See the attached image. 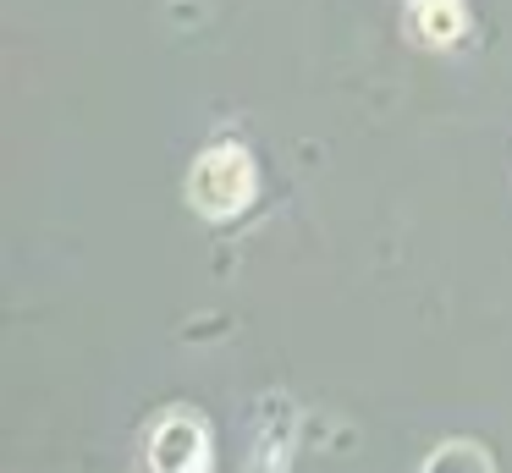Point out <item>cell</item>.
<instances>
[{
	"label": "cell",
	"instance_id": "cell-1",
	"mask_svg": "<svg viewBox=\"0 0 512 473\" xmlns=\"http://www.w3.org/2000/svg\"><path fill=\"white\" fill-rule=\"evenodd\" d=\"M254 198V160L243 143H210L188 171V204L210 220H232Z\"/></svg>",
	"mask_w": 512,
	"mask_h": 473
},
{
	"label": "cell",
	"instance_id": "cell-2",
	"mask_svg": "<svg viewBox=\"0 0 512 473\" xmlns=\"http://www.w3.org/2000/svg\"><path fill=\"white\" fill-rule=\"evenodd\" d=\"M210 468V440L193 413H166L149 429V473H204Z\"/></svg>",
	"mask_w": 512,
	"mask_h": 473
},
{
	"label": "cell",
	"instance_id": "cell-3",
	"mask_svg": "<svg viewBox=\"0 0 512 473\" xmlns=\"http://www.w3.org/2000/svg\"><path fill=\"white\" fill-rule=\"evenodd\" d=\"M463 33V6L457 0H413V39L419 44H452Z\"/></svg>",
	"mask_w": 512,
	"mask_h": 473
},
{
	"label": "cell",
	"instance_id": "cell-4",
	"mask_svg": "<svg viewBox=\"0 0 512 473\" xmlns=\"http://www.w3.org/2000/svg\"><path fill=\"white\" fill-rule=\"evenodd\" d=\"M424 473H490V457L474 446V440H446V446L430 451Z\"/></svg>",
	"mask_w": 512,
	"mask_h": 473
}]
</instances>
